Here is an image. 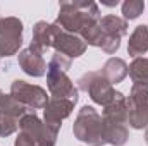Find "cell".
Wrapping results in <instances>:
<instances>
[{"label": "cell", "instance_id": "obj_7", "mask_svg": "<svg viewBox=\"0 0 148 146\" xmlns=\"http://www.w3.org/2000/svg\"><path fill=\"white\" fill-rule=\"evenodd\" d=\"M12 98L19 103L29 105L33 108H40V107H47V93L38 88V86H31L24 81H14L12 84Z\"/></svg>", "mask_w": 148, "mask_h": 146}, {"label": "cell", "instance_id": "obj_16", "mask_svg": "<svg viewBox=\"0 0 148 146\" xmlns=\"http://www.w3.org/2000/svg\"><path fill=\"white\" fill-rule=\"evenodd\" d=\"M129 74L138 84H148V59H136L129 67Z\"/></svg>", "mask_w": 148, "mask_h": 146}, {"label": "cell", "instance_id": "obj_8", "mask_svg": "<svg viewBox=\"0 0 148 146\" xmlns=\"http://www.w3.org/2000/svg\"><path fill=\"white\" fill-rule=\"evenodd\" d=\"M79 83H81V88H83V89L90 91L91 98H93L97 103L109 105L112 100H114V96H115V93H114V89L110 88V84H109L105 79L98 77V74H95V72L86 74Z\"/></svg>", "mask_w": 148, "mask_h": 146}, {"label": "cell", "instance_id": "obj_17", "mask_svg": "<svg viewBox=\"0 0 148 146\" xmlns=\"http://www.w3.org/2000/svg\"><path fill=\"white\" fill-rule=\"evenodd\" d=\"M145 9V2L141 0H126L122 3V14H124V21L126 19H136L140 17V14L143 12Z\"/></svg>", "mask_w": 148, "mask_h": 146}, {"label": "cell", "instance_id": "obj_18", "mask_svg": "<svg viewBox=\"0 0 148 146\" xmlns=\"http://www.w3.org/2000/svg\"><path fill=\"white\" fill-rule=\"evenodd\" d=\"M35 143H36V141H35L33 138H29L28 134H24V132H23V134L17 138L16 146H35Z\"/></svg>", "mask_w": 148, "mask_h": 146}, {"label": "cell", "instance_id": "obj_2", "mask_svg": "<svg viewBox=\"0 0 148 146\" xmlns=\"http://www.w3.org/2000/svg\"><path fill=\"white\" fill-rule=\"evenodd\" d=\"M74 134L81 141H86L91 146H100L105 143L102 119L91 107H84L77 115V120L74 124Z\"/></svg>", "mask_w": 148, "mask_h": 146}, {"label": "cell", "instance_id": "obj_5", "mask_svg": "<svg viewBox=\"0 0 148 146\" xmlns=\"http://www.w3.org/2000/svg\"><path fill=\"white\" fill-rule=\"evenodd\" d=\"M19 117H24L23 105L10 96H0V136L12 134Z\"/></svg>", "mask_w": 148, "mask_h": 146}, {"label": "cell", "instance_id": "obj_4", "mask_svg": "<svg viewBox=\"0 0 148 146\" xmlns=\"http://www.w3.org/2000/svg\"><path fill=\"white\" fill-rule=\"evenodd\" d=\"M129 122L141 129L148 124V84H134L129 96Z\"/></svg>", "mask_w": 148, "mask_h": 146}, {"label": "cell", "instance_id": "obj_13", "mask_svg": "<svg viewBox=\"0 0 148 146\" xmlns=\"http://www.w3.org/2000/svg\"><path fill=\"white\" fill-rule=\"evenodd\" d=\"M100 29L103 31L105 36H110V38H119L124 36L127 33V23L117 16H105L100 19Z\"/></svg>", "mask_w": 148, "mask_h": 146}, {"label": "cell", "instance_id": "obj_3", "mask_svg": "<svg viewBox=\"0 0 148 146\" xmlns=\"http://www.w3.org/2000/svg\"><path fill=\"white\" fill-rule=\"evenodd\" d=\"M23 43V23L17 17L0 19V46L3 55H12Z\"/></svg>", "mask_w": 148, "mask_h": 146}, {"label": "cell", "instance_id": "obj_20", "mask_svg": "<svg viewBox=\"0 0 148 146\" xmlns=\"http://www.w3.org/2000/svg\"><path fill=\"white\" fill-rule=\"evenodd\" d=\"M147 141H148V132H147Z\"/></svg>", "mask_w": 148, "mask_h": 146}, {"label": "cell", "instance_id": "obj_15", "mask_svg": "<svg viewBox=\"0 0 148 146\" xmlns=\"http://www.w3.org/2000/svg\"><path fill=\"white\" fill-rule=\"evenodd\" d=\"M126 74H127V67L121 59H110L103 67V76H107L112 83H119L121 79L126 77Z\"/></svg>", "mask_w": 148, "mask_h": 146}, {"label": "cell", "instance_id": "obj_1", "mask_svg": "<svg viewBox=\"0 0 148 146\" xmlns=\"http://www.w3.org/2000/svg\"><path fill=\"white\" fill-rule=\"evenodd\" d=\"M100 23V10L95 2H62L57 26L67 33H81L84 28Z\"/></svg>", "mask_w": 148, "mask_h": 146}, {"label": "cell", "instance_id": "obj_10", "mask_svg": "<svg viewBox=\"0 0 148 146\" xmlns=\"http://www.w3.org/2000/svg\"><path fill=\"white\" fill-rule=\"evenodd\" d=\"M74 103H76V102H73V100H62V98H55V100H52L50 103H47V110H45L47 126L59 129L60 120L66 119V117L71 113Z\"/></svg>", "mask_w": 148, "mask_h": 146}, {"label": "cell", "instance_id": "obj_14", "mask_svg": "<svg viewBox=\"0 0 148 146\" xmlns=\"http://www.w3.org/2000/svg\"><path fill=\"white\" fill-rule=\"evenodd\" d=\"M127 50H129V55H133V57L143 55L147 52L148 50V26L141 24V26H138L133 31V35L129 38Z\"/></svg>", "mask_w": 148, "mask_h": 146}, {"label": "cell", "instance_id": "obj_12", "mask_svg": "<svg viewBox=\"0 0 148 146\" xmlns=\"http://www.w3.org/2000/svg\"><path fill=\"white\" fill-rule=\"evenodd\" d=\"M19 64L24 69V72L31 76H43L45 74V62L41 55H38L31 50H24L19 53Z\"/></svg>", "mask_w": 148, "mask_h": 146}, {"label": "cell", "instance_id": "obj_11", "mask_svg": "<svg viewBox=\"0 0 148 146\" xmlns=\"http://www.w3.org/2000/svg\"><path fill=\"white\" fill-rule=\"evenodd\" d=\"M53 33H55V24H47L45 21H40L33 28V41L29 50L38 55L43 53L45 48H48L53 41Z\"/></svg>", "mask_w": 148, "mask_h": 146}, {"label": "cell", "instance_id": "obj_6", "mask_svg": "<svg viewBox=\"0 0 148 146\" xmlns=\"http://www.w3.org/2000/svg\"><path fill=\"white\" fill-rule=\"evenodd\" d=\"M52 45L57 48V53H62V55H67V57H79L86 50V43L83 41V38L64 31L57 24H55V33H53Z\"/></svg>", "mask_w": 148, "mask_h": 146}, {"label": "cell", "instance_id": "obj_19", "mask_svg": "<svg viewBox=\"0 0 148 146\" xmlns=\"http://www.w3.org/2000/svg\"><path fill=\"white\" fill-rule=\"evenodd\" d=\"M2 55H3V53H2V46H0V57H2Z\"/></svg>", "mask_w": 148, "mask_h": 146}, {"label": "cell", "instance_id": "obj_9", "mask_svg": "<svg viewBox=\"0 0 148 146\" xmlns=\"http://www.w3.org/2000/svg\"><path fill=\"white\" fill-rule=\"evenodd\" d=\"M48 88H50V91H52V95L55 98L66 100L69 96V98H73V102H76V98H77L76 88L73 86V83L66 77L64 71L55 69L52 65H48Z\"/></svg>", "mask_w": 148, "mask_h": 146}]
</instances>
